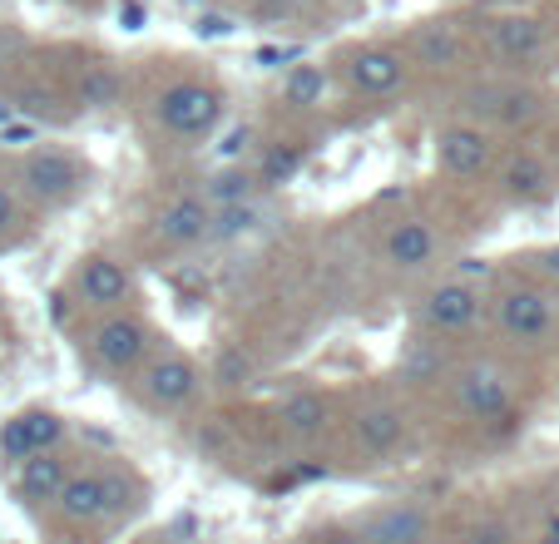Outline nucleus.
I'll list each match as a JSON object with an SVG mask.
<instances>
[{"label": "nucleus", "mask_w": 559, "mask_h": 544, "mask_svg": "<svg viewBox=\"0 0 559 544\" xmlns=\"http://www.w3.org/2000/svg\"><path fill=\"white\" fill-rule=\"evenodd\" d=\"M85 164L70 154V149H35L21 158V184L31 199L40 203H70L74 193L85 189Z\"/></svg>", "instance_id": "nucleus-2"}, {"label": "nucleus", "mask_w": 559, "mask_h": 544, "mask_svg": "<svg viewBox=\"0 0 559 544\" xmlns=\"http://www.w3.org/2000/svg\"><path fill=\"white\" fill-rule=\"evenodd\" d=\"M465 544H515V534H510V524L506 520H480L471 530V540Z\"/></svg>", "instance_id": "nucleus-30"}, {"label": "nucleus", "mask_w": 559, "mask_h": 544, "mask_svg": "<svg viewBox=\"0 0 559 544\" xmlns=\"http://www.w3.org/2000/svg\"><path fill=\"white\" fill-rule=\"evenodd\" d=\"M25 430H31V456H45L64 440V421L55 411H25Z\"/></svg>", "instance_id": "nucleus-26"}, {"label": "nucleus", "mask_w": 559, "mask_h": 544, "mask_svg": "<svg viewBox=\"0 0 559 544\" xmlns=\"http://www.w3.org/2000/svg\"><path fill=\"white\" fill-rule=\"evenodd\" d=\"M129 293H134V277H129V268L115 258H85L80 272H74V297L85 307H95V312L119 307Z\"/></svg>", "instance_id": "nucleus-10"}, {"label": "nucleus", "mask_w": 559, "mask_h": 544, "mask_svg": "<svg viewBox=\"0 0 559 544\" xmlns=\"http://www.w3.org/2000/svg\"><path fill=\"white\" fill-rule=\"evenodd\" d=\"M539 268H545V272H549V277H559V248H549V252H545V258H539Z\"/></svg>", "instance_id": "nucleus-38"}, {"label": "nucleus", "mask_w": 559, "mask_h": 544, "mask_svg": "<svg viewBox=\"0 0 559 544\" xmlns=\"http://www.w3.org/2000/svg\"><path fill=\"white\" fill-rule=\"evenodd\" d=\"M322 95H328V70H322V64L302 60V64H293V70H287L283 99L293 109H317V105H322Z\"/></svg>", "instance_id": "nucleus-22"}, {"label": "nucleus", "mask_w": 559, "mask_h": 544, "mask_svg": "<svg viewBox=\"0 0 559 544\" xmlns=\"http://www.w3.org/2000/svg\"><path fill=\"white\" fill-rule=\"evenodd\" d=\"M496 327L510 336V342H545L549 327H555V303H549L539 287H510L496 303Z\"/></svg>", "instance_id": "nucleus-4"}, {"label": "nucleus", "mask_w": 559, "mask_h": 544, "mask_svg": "<svg viewBox=\"0 0 559 544\" xmlns=\"http://www.w3.org/2000/svg\"><path fill=\"white\" fill-rule=\"evenodd\" d=\"M347 80H352V90H361V95H391V90L406 84V60L396 50H386V45H371V50L352 55Z\"/></svg>", "instance_id": "nucleus-11"}, {"label": "nucleus", "mask_w": 559, "mask_h": 544, "mask_svg": "<svg viewBox=\"0 0 559 544\" xmlns=\"http://www.w3.org/2000/svg\"><path fill=\"white\" fill-rule=\"evenodd\" d=\"M154 115L174 139H209L223 119V95L213 90V84L179 80L154 99Z\"/></svg>", "instance_id": "nucleus-1"}, {"label": "nucleus", "mask_w": 559, "mask_h": 544, "mask_svg": "<svg viewBox=\"0 0 559 544\" xmlns=\"http://www.w3.org/2000/svg\"><path fill=\"white\" fill-rule=\"evenodd\" d=\"M253 189H258L253 174H243V168H223V174L203 178L199 199L209 203V209H233V203H253Z\"/></svg>", "instance_id": "nucleus-21"}, {"label": "nucleus", "mask_w": 559, "mask_h": 544, "mask_svg": "<svg viewBox=\"0 0 559 544\" xmlns=\"http://www.w3.org/2000/svg\"><path fill=\"white\" fill-rule=\"evenodd\" d=\"M11 223H15V193L0 184V238L11 233Z\"/></svg>", "instance_id": "nucleus-34"}, {"label": "nucleus", "mask_w": 559, "mask_h": 544, "mask_svg": "<svg viewBox=\"0 0 559 544\" xmlns=\"http://www.w3.org/2000/svg\"><path fill=\"white\" fill-rule=\"evenodd\" d=\"M480 312H486L480 287L461 283V277L431 287V293H426V303H421V322L431 327V332H465V327L480 322Z\"/></svg>", "instance_id": "nucleus-9"}, {"label": "nucleus", "mask_w": 559, "mask_h": 544, "mask_svg": "<svg viewBox=\"0 0 559 544\" xmlns=\"http://www.w3.org/2000/svg\"><path fill=\"white\" fill-rule=\"evenodd\" d=\"M297 50H273V45H267V50H258V64H277V60H293Z\"/></svg>", "instance_id": "nucleus-36"}, {"label": "nucleus", "mask_w": 559, "mask_h": 544, "mask_svg": "<svg viewBox=\"0 0 559 544\" xmlns=\"http://www.w3.org/2000/svg\"><path fill=\"white\" fill-rule=\"evenodd\" d=\"M328 544H357V540H328Z\"/></svg>", "instance_id": "nucleus-41"}, {"label": "nucleus", "mask_w": 559, "mask_h": 544, "mask_svg": "<svg viewBox=\"0 0 559 544\" xmlns=\"http://www.w3.org/2000/svg\"><path fill=\"white\" fill-rule=\"evenodd\" d=\"M357 544H431V510L416 500L381 505L357 530Z\"/></svg>", "instance_id": "nucleus-7"}, {"label": "nucleus", "mask_w": 559, "mask_h": 544, "mask_svg": "<svg viewBox=\"0 0 559 544\" xmlns=\"http://www.w3.org/2000/svg\"><path fill=\"white\" fill-rule=\"evenodd\" d=\"M0 461H31V430H25V411L0 426Z\"/></svg>", "instance_id": "nucleus-28"}, {"label": "nucleus", "mask_w": 559, "mask_h": 544, "mask_svg": "<svg viewBox=\"0 0 559 544\" xmlns=\"http://www.w3.org/2000/svg\"><path fill=\"white\" fill-rule=\"evenodd\" d=\"M119 99V74L109 64H95L80 80V109H109Z\"/></svg>", "instance_id": "nucleus-24"}, {"label": "nucleus", "mask_w": 559, "mask_h": 544, "mask_svg": "<svg viewBox=\"0 0 559 544\" xmlns=\"http://www.w3.org/2000/svg\"><path fill=\"white\" fill-rule=\"evenodd\" d=\"M283 426L293 430L297 440H312L317 430L328 426V401L312 397V391H297V397L283 401Z\"/></svg>", "instance_id": "nucleus-23"}, {"label": "nucleus", "mask_w": 559, "mask_h": 544, "mask_svg": "<svg viewBox=\"0 0 559 544\" xmlns=\"http://www.w3.org/2000/svg\"><path fill=\"white\" fill-rule=\"evenodd\" d=\"M475 109H486L500 125H530L539 115V95H530V90H486V95H475Z\"/></svg>", "instance_id": "nucleus-20"}, {"label": "nucleus", "mask_w": 559, "mask_h": 544, "mask_svg": "<svg viewBox=\"0 0 559 544\" xmlns=\"http://www.w3.org/2000/svg\"><path fill=\"white\" fill-rule=\"evenodd\" d=\"M55 510L64 515L70 524H90V520H105V471H80L60 485L55 495Z\"/></svg>", "instance_id": "nucleus-15"}, {"label": "nucleus", "mask_w": 559, "mask_h": 544, "mask_svg": "<svg viewBox=\"0 0 559 544\" xmlns=\"http://www.w3.org/2000/svg\"><path fill=\"white\" fill-rule=\"evenodd\" d=\"M297 164H302V154H297V149H273V154L263 158V174H258V184L277 189V184H287V178L297 174Z\"/></svg>", "instance_id": "nucleus-29"}, {"label": "nucleus", "mask_w": 559, "mask_h": 544, "mask_svg": "<svg viewBox=\"0 0 559 544\" xmlns=\"http://www.w3.org/2000/svg\"><path fill=\"white\" fill-rule=\"evenodd\" d=\"M64 481H70V471H64V461L55 456V450L21 461V495L31 505H55V495H60Z\"/></svg>", "instance_id": "nucleus-16"}, {"label": "nucleus", "mask_w": 559, "mask_h": 544, "mask_svg": "<svg viewBox=\"0 0 559 544\" xmlns=\"http://www.w3.org/2000/svg\"><path fill=\"white\" fill-rule=\"evenodd\" d=\"M500 184H506L510 199L535 203V199H545V193H549V168L539 164L535 154H515L506 164V174H500Z\"/></svg>", "instance_id": "nucleus-19"}, {"label": "nucleus", "mask_w": 559, "mask_h": 544, "mask_svg": "<svg viewBox=\"0 0 559 544\" xmlns=\"http://www.w3.org/2000/svg\"><path fill=\"white\" fill-rule=\"evenodd\" d=\"M451 391H455V406H461L471 421H496L510 411V381H506V371H496L490 362L461 367L451 381Z\"/></svg>", "instance_id": "nucleus-3"}, {"label": "nucleus", "mask_w": 559, "mask_h": 544, "mask_svg": "<svg viewBox=\"0 0 559 544\" xmlns=\"http://www.w3.org/2000/svg\"><path fill=\"white\" fill-rule=\"evenodd\" d=\"M148 342L154 336H148V327L139 317H105L95 327V336H90V352H95V362L105 371H134L148 356Z\"/></svg>", "instance_id": "nucleus-5"}, {"label": "nucleus", "mask_w": 559, "mask_h": 544, "mask_svg": "<svg viewBox=\"0 0 559 544\" xmlns=\"http://www.w3.org/2000/svg\"><path fill=\"white\" fill-rule=\"evenodd\" d=\"M412 50L421 64H431V70H445V64L461 60V31H455L451 21H426L421 31L412 35Z\"/></svg>", "instance_id": "nucleus-18"}, {"label": "nucleus", "mask_w": 559, "mask_h": 544, "mask_svg": "<svg viewBox=\"0 0 559 544\" xmlns=\"http://www.w3.org/2000/svg\"><path fill=\"white\" fill-rule=\"evenodd\" d=\"M119 21H124V31H144V5H119Z\"/></svg>", "instance_id": "nucleus-35"}, {"label": "nucleus", "mask_w": 559, "mask_h": 544, "mask_svg": "<svg viewBox=\"0 0 559 544\" xmlns=\"http://www.w3.org/2000/svg\"><path fill=\"white\" fill-rule=\"evenodd\" d=\"M490 50L510 64H525L545 50V25L530 21V15H500L490 21Z\"/></svg>", "instance_id": "nucleus-14"}, {"label": "nucleus", "mask_w": 559, "mask_h": 544, "mask_svg": "<svg viewBox=\"0 0 559 544\" xmlns=\"http://www.w3.org/2000/svg\"><path fill=\"white\" fill-rule=\"evenodd\" d=\"M263 223L258 203H233V209H213V223H209V238H243Z\"/></svg>", "instance_id": "nucleus-25"}, {"label": "nucleus", "mask_w": 559, "mask_h": 544, "mask_svg": "<svg viewBox=\"0 0 559 544\" xmlns=\"http://www.w3.org/2000/svg\"><path fill=\"white\" fill-rule=\"evenodd\" d=\"M402 430H406V416L396 406H367L357 416V446L371 450V456H386V450H396Z\"/></svg>", "instance_id": "nucleus-17"}, {"label": "nucleus", "mask_w": 559, "mask_h": 544, "mask_svg": "<svg viewBox=\"0 0 559 544\" xmlns=\"http://www.w3.org/2000/svg\"><path fill=\"white\" fill-rule=\"evenodd\" d=\"M243 377H248V356L243 352H223L218 356V381L233 387V381H243Z\"/></svg>", "instance_id": "nucleus-32"}, {"label": "nucleus", "mask_w": 559, "mask_h": 544, "mask_svg": "<svg viewBox=\"0 0 559 544\" xmlns=\"http://www.w3.org/2000/svg\"><path fill=\"white\" fill-rule=\"evenodd\" d=\"M64 5H95V0H64Z\"/></svg>", "instance_id": "nucleus-40"}, {"label": "nucleus", "mask_w": 559, "mask_h": 544, "mask_svg": "<svg viewBox=\"0 0 559 544\" xmlns=\"http://www.w3.org/2000/svg\"><path fill=\"white\" fill-rule=\"evenodd\" d=\"M539 544H559V515H549L545 530H539Z\"/></svg>", "instance_id": "nucleus-37"}, {"label": "nucleus", "mask_w": 559, "mask_h": 544, "mask_svg": "<svg viewBox=\"0 0 559 544\" xmlns=\"http://www.w3.org/2000/svg\"><path fill=\"white\" fill-rule=\"evenodd\" d=\"M0 64H5V50H0Z\"/></svg>", "instance_id": "nucleus-42"}, {"label": "nucleus", "mask_w": 559, "mask_h": 544, "mask_svg": "<svg viewBox=\"0 0 559 544\" xmlns=\"http://www.w3.org/2000/svg\"><path fill=\"white\" fill-rule=\"evenodd\" d=\"M436 233H431V223H421V218H406V223H396V228L386 233V243H381V252H386V262L396 272H421V268H431L436 262Z\"/></svg>", "instance_id": "nucleus-12"}, {"label": "nucleus", "mask_w": 559, "mask_h": 544, "mask_svg": "<svg viewBox=\"0 0 559 544\" xmlns=\"http://www.w3.org/2000/svg\"><path fill=\"white\" fill-rule=\"evenodd\" d=\"M209 223H213V209L199 199V193H183V199H174L169 209L158 213V223H154V233L169 248H193V243H203L209 238Z\"/></svg>", "instance_id": "nucleus-13"}, {"label": "nucleus", "mask_w": 559, "mask_h": 544, "mask_svg": "<svg viewBox=\"0 0 559 544\" xmlns=\"http://www.w3.org/2000/svg\"><path fill=\"white\" fill-rule=\"evenodd\" d=\"M199 35H209V40H223V35H233V21L228 15H199V25H193Z\"/></svg>", "instance_id": "nucleus-33"}, {"label": "nucleus", "mask_w": 559, "mask_h": 544, "mask_svg": "<svg viewBox=\"0 0 559 544\" xmlns=\"http://www.w3.org/2000/svg\"><path fill=\"white\" fill-rule=\"evenodd\" d=\"M199 367H193L189 356H179V352H164V356H154L144 367V377H139V387H144V397H148V406H164V411H179V406H189L193 397H199Z\"/></svg>", "instance_id": "nucleus-6"}, {"label": "nucleus", "mask_w": 559, "mask_h": 544, "mask_svg": "<svg viewBox=\"0 0 559 544\" xmlns=\"http://www.w3.org/2000/svg\"><path fill=\"white\" fill-rule=\"evenodd\" d=\"M496 158V144L480 125H445L436 134V164L445 168L451 178H480Z\"/></svg>", "instance_id": "nucleus-8"}, {"label": "nucleus", "mask_w": 559, "mask_h": 544, "mask_svg": "<svg viewBox=\"0 0 559 544\" xmlns=\"http://www.w3.org/2000/svg\"><path fill=\"white\" fill-rule=\"evenodd\" d=\"M0 125H11V105H0Z\"/></svg>", "instance_id": "nucleus-39"}, {"label": "nucleus", "mask_w": 559, "mask_h": 544, "mask_svg": "<svg viewBox=\"0 0 559 544\" xmlns=\"http://www.w3.org/2000/svg\"><path fill=\"white\" fill-rule=\"evenodd\" d=\"M248 149H253V129H248V125H238V129H228V134H223L218 154H223V158H243Z\"/></svg>", "instance_id": "nucleus-31"}, {"label": "nucleus", "mask_w": 559, "mask_h": 544, "mask_svg": "<svg viewBox=\"0 0 559 544\" xmlns=\"http://www.w3.org/2000/svg\"><path fill=\"white\" fill-rule=\"evenodd\" d=\"M139 505V485L124 481L119 471H105V520H124Z\"/></svg>", "instance_id": "nucleus-27"}]
</instances>
